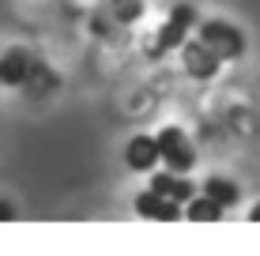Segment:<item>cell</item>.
<instances>
[{
	"label": "cell",
	"mask_w": 260,
	"mask_h": 256,
	"mask_svg": "<svg viewBox=\"0 0 260 256\" xmlns=\"http://www.w3.org/2000/svg\"><path fill=\"white\" fill-rule=\"evenodd\" d=\"M196 26H200V12H196L192 4H174V8H170V15H166V23L158 26L155 42L143 49V53H147V60H158V57H166V53L181 49L185 42L196 34Z\"/></svg>",
	"instance_id": "obj_1"
},
{
	"label": "cell",
	"mask_w": 260,
	"mask_h": 256,
	"mask_svg": "<svg viewBox=\"0 0 260 256\" xmlns=\"http://www.w3.org/2000/svg\"><path fill=\"white\" fill-rule=\"evenodd\" d=\"M204 192L215 200V204H222V207H238L241 204V189L230 177H219V173H211V177H204Z\"/></svg>",
	"instance_id": "obj_10"
},
{
	"label": "cell",
	"mask_w": 260,
	"mask_h": 256,
	"mask_svg": "<svg viewBox=\"0 0 260 256\" xmlns=\"http://www.w3.org/2000/svg\"><path fill=\"white\" fill-rule=\"evenodd\" d=\"M132 207H136V215L147 218V223H177V218H185V204H177V200H170L155 189L140 192V196L132 200Z\"/></svg>",
	"instance_id": "obj_6"
},
{
	"label": "cell",
	"mask_w": 260,
	"mask_h": 256,
	"mask_svg": "<svg viewBox=\"0 0 260 256\" xmlns=\"http://www.w3.org/2000/svg\"><path fill=\"white\" fill-rule=\"evenodd\" d=\"M158 162H162L158 136H147V132H140V136L128 139V147H124V166H128L132 173H151Z\"/></svg>",
	"instance_id": "obj_7"
},
{
	"label": "cell",
	"mask_w": 260,
	"mask_h": 256,
	"mask_svg": "<svg viewBox=\"0 0 260 256\" xmlns=\"http://www.w3.org/2000/svg\"><path fill=\"white\" fill-rule=\"evenodd\" d=\"M42 60L34 57L26 46H12L0 53V87H26Z\"/></svg>",
	"instance_id": "obj_5"
},
{
	"label": "cell",
	"mask_w": 260,
	"mask_h": 256,
	"mask_svg": "<svg viewBox=\"0 0 260 256\" xmlns=\"http://www.w3.org/2000/svg\"><path fill=\"white\" fill-rule=\"evenodd\" d=\"M155 136H158V151H162V166H166V170L189 173L196 166V147H192V139H189L185 128L166 125V128H158Z\"/></svg>",
	"instance_id": "obj_3"
},
{
	"label": "cell",
	"mask_w": 260,
	"mask_h": 256,
	"mask_svg": "<svg viewBox=\"0 0 260 256\" xmlns=\"http://www.w3.org/2000/svg\"><path fill=\"white\" fill-rule=\"evenodd\" d=\"M185 218H189V223H222V218H226V207L215 204L208 192H196L189 204H185Z\"/></svg>",
	"instance_id": "obj_9"
},
{
	"label": "cell",
	"mask_w": 260,
	"mask_h": 256,
	"mask_svg": "<svg viewBox=\"0 0 260 256\" xmlns=\"http://www.w3.org/2000/svg\"><path fill=\"white\" fill-rule=\"evenodd\" d=\"M147 12V0H110V15L121 26H136Z\"/></svg>",
	"instance_id": "obj_11"
},
{
	"label": "cell",
	"mask_w": 260,
	"mask_h": 256,
	"mask_svg": "<svg viewBox=\"0 0 260 256\" xmlns=\"http://www.w3.org/2000/svg\"><path fill=\"white\" fill-rule=\"evenodd\" d=\"M222 64H226V60H222L208 42H200L196 34L181 46V68H185L189 79H196V83H211V79L222 72Z\"/></svg>",
	"instance_id": "obj_4"
},
{
	"label": "cell",
	"mask_w": 260,
	"mask_h": 256,
	"mask_svg": "<svg viewBox=\"0 0 260 256\" xmlns=\"http://www.w3.org/2000/svg\"><path fill=\"white\" fill-rule=\"evenodd\" d=\"M196 38L208 42V46L219 53L222 60H241V57H245V49H249L245 30H241L238 23H230V19H219V15L200 19V26H196Z\"/></svg>",
	"instance_id": "obj_2"
},
{
	"label": "cell",
	"mask_w": 260,
	"mask_h": 256,
	"mask_svg": "<svg viewBox=\"0 0 260 256\" xmlns=\"http://www.w3.org/2000/svg\"><path fill=\"white\" fill-rule=\"evenodd\" d=\"M15 218H19V211L8 204V200H0V223H15Z\"/></svg>",
	"instance_id": "obj_13"
},
{
	"label": "cell",
	"mask_w": 260,
	"mask_h": 256,
	"mask_svg": "<svg viewBox=\"0 0 260 256\" xmlns=\"http://www.w3.org/2000/svg\"><path fill=\"white\" fill-rule=\"evenodd\" d=\"M57 72H53V68L46 64V60H42L38 68H34V76H30V83L23 87V91H30V94H49V91H57Z\"/></svg>",
	"instance_id": "obj_12"
},
{
	"label": "cell",
	"mask_w": 260,
	"mask_h": 256,
	"mask_svg": "<svg viewBox=\"0 0 260 256\" xmlns=\"http://www.w3.org/2000/svg\"><path fill=\"white\" fill-rule=\"evenodd\" d=\"M147 189L162 192V196L177 200V204H189V200L196 196V181H189V173H174V170H166V173H155V170H151Z\"/></svg>",
	"instance_id": "obj_8"
},
{
	"label": "cell",
	"mask_w": 260,
	"mask_h": 256,
	"mask_svg": "<svg viewBox=\"0 0 260 256\" xmlns=\"http://www.w3.org/2000/svg\"><path fill=\"white\" fill-rule=\"evenodd\" d=\"M245 218H249V223H260V200H256L253 207H249V215H245Z\"/></svg>",
	"instance_id": "obj_14"
}]
</instances>
